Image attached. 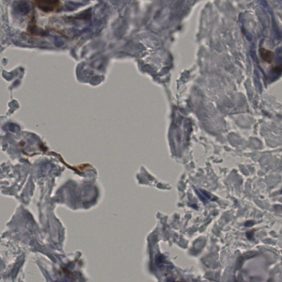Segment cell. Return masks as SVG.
Returning a JSON list of instances; mask_svg holds the SVG:
<instances>
[{
  "mask_svg": "<svg viewBox=\"0 0 282 282\" xmlns=\"http://www.w3.org/2000/svg\"><path fill=\"white\" fill-rule=\"evenodd\" d=\"M252 222H251V221H250V222H246V223L245 224V225H246V226H248V227H249V226L252 225L253 224H252Z\"/></svg>",
  "mask_w": 282,
  "mask_h": 282,
  "instance_id": "5",
  "label": "cell"
},
{
  "mask_svg": "<svg viewBox=\"0 0 282 282\" xmlns=\"http://www.w3.org/2000/svg\"><path fill=\"white\" fill-rule=\"evenodd\" d=\"M259 55L262 60L266 62L271 63L273 61L274 54L273 52L264 48H261L259 50Z\"/></svg>",
  "mask_w": 282,
  "mask_h": 282,
  "instance_id": "2",
  "label": "cell"
},
{
  "mask_svg": "<svg viewBox=\"0 0 282 282\" xmlns=\"http://www.w3.org/2000/svg\"></svg>",
  "mask_w": 282,
  "mask_h": 282,
  "instance_id": "6",
  "label": "cell"
},
{
  "mask_svg": "<svg viewBox=\"0 0 282 282\" xmlns=\"http://www.w3.org/2000/svg\"><path fill=\"white\" fill-rule=\"evenodd\" d=\"M34 3L39 9L46 12L57 11L60 9L61 6L60 2L57 1L40 0L35 1Z\"/></svg>",
  "mask_w": 282,
  "mask_h": 282,
  "instance_id": "1",
  "label": "cell"
},
{
  "mask_svg": "<svg viewBox=\"0 0 282 282\" xmlns=\"http://www.w3.org/2000/svg\"><path fill=\"white\" fill-rule=\"evenodd\" d=\"M273 71L276 72L277 73H280L281 71H282V65L277 66L275 67L273 69Z\"/></svg>",
  "mask_w": 282,
  "mask_h": 282,
  "instance_id": "4",
  "label": "cell"
},
{
  "mask_svg": "<svg viewBox=\"0 0 282 282\" xmlns=\"http://www.w3.org/2000/svg\"><path fill=\"white\" fill-rule=\"evenodd\" d=\"M15 9L23 15L28 14L30 11V6L26 1H18L14 4Z\"/></svg>",
  "mask_w": 282,
  "mask_h": 282,
  "instance_id": "3",
  "label": "cell"
}]
</instances>
